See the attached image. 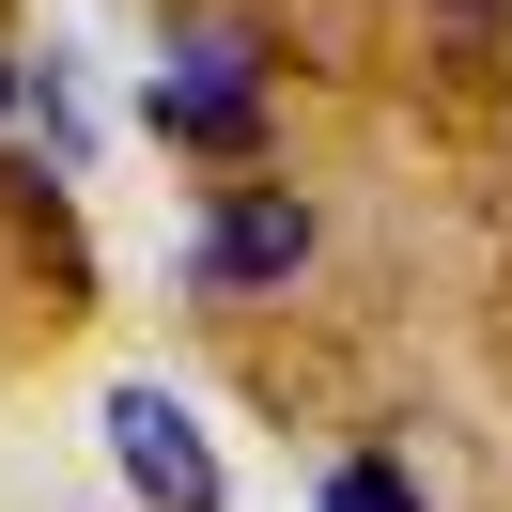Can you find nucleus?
<instances>
[{
	"instance_id": "f257e3e1",
	"label": "nucleus",
	"mask_w": 512,
	"mask_h": 512,
	"mask_svg": "<svg viewBox=\"0 0 512 512\" xmlns=\"http://www.w3.org/2000/svg\"><path fill=\"white\" fill-rule=\"evenodd\" d=\"M94 435H109V466H125V497H140V512H233L218 435H202L171 388H94Z\"/></svg>"
},
{
	"instance_id": "f03ea898",
	"label": "nucleus",
	"mask_w": 512,
	"mask_h": 512,
	"mask_svg": "<svg viewBox=\"0 0 512 512\" xmlns=\"http://www.w3.org/2000/svg\"><path fill=\"white\" fill-rule=\"evenodd\" d=\"M311 249H326V218H311L295 187H218L187 264H202V295H295V280H311Z\"/></svg>"
},
{
	"instance_id": "7ed1b4c3",
	"label": "nucleus",
	"mask_w": 512,
	"mask_h": 512,
	"mask_svg": "<svg viewBox=\"0 0 512 512\" xmlns=\"http://www.w3.org/2000/svg\"><path fill=\"white\" fill-rule=\"evenodd\" d=\"M156 125H171V140H202V156H264V63L187 32V47L156 63Z\"/></svg>"
},
{
	"instance_id": "20e7f679",
	"label": "nucleus",
	"mask_w": 512,
	"mask_h": 512,
	"mask_svg": "<svg viewBox=\"0 0 512 512\" xmlns=\"http://www.w3.org/2000/svg\"><path fill=\"white\" fill-rule=\"evenodd\" d=\"M326 512H419V481L388 450H357V466H326Z\"/></svg>"
}]
</instances>
